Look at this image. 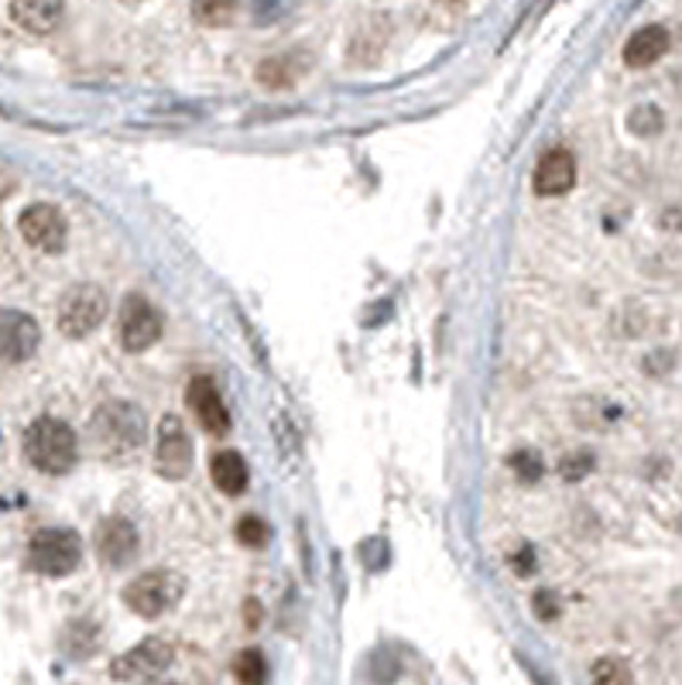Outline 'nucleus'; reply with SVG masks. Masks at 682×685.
Returning <instances> with one entry per match:
<instances>
[{"label":"nucleus","mask_w":682,"mask_h":685,"mask_svg":"<svg viewBox=\"0 0 682 685\" xmlns=\"http://www.w3.org/2000/svg\"><path fill=\"white\" fill-rule=\"evenodd\" d=\"M158 685H175V682H158Z\"/></svg>","instance_id":"obj_23"},{"label":"nucleus","mask_w":682,"mask_h":685,"mask_svg":"<svg viewBox=\"0 0 682 685\" xmlns=\"http://www.w3.org/2000/svg\"><path fill=\"white\" fill-rule=\"evenodd\" d=\"M24 456L38 473L59 476V473H69L76 466L79 439L62 419L42 415V419H34L24 432Z\"/></svg>","instance_id":"obj_1"},{"label":"nucleus","mask_w":682,"mask_h":685,"mask_svg":"<svg viewBox=\"0 0 682 685\" xmlns=\"http://www.w3.org/2000/svg\"><path fill=\"white\" fill-rule=\"evenodd\" d=\"M573 185H576V158H573V151L555 148L535 165L532 189L539 195H566Z\"/></svg>","instance_id":"obj_13"},{"label":"nucleus","mask_w":682,"mask_h":685,"mask_svg":"<svg viewBox=\"0 0 682 685\" xmlns=\"http://www.w3.org/2000/svg\"><path fill=\"white\" fill-rule=\"evenodd\" d=\"M185 593V583L179 573H169V570H151L144 576H138L134 583L124 586V603L128 611L144 617V621H154L169 614L175 603L182 600Z\"/></svg>","instance_id":"obj_4"},{"label":"nucleus","mask_w":682,"mask_h":685,"mask_svg":"<svg viewBox=\"0 0 682 685\" xmlns=\"http://www.w3.org/2000/svg\"><path fill=\"white\" fill-rule=\"evenodd\" d=\"M233 675H237V682L240 685H264L268 682V662H264V655L261 652H240L237 658H233Z\"/></svg>","instance_id":"obj_17"},{"label":"nucleus","mask_w":682,"mask_h":685,"mask_svg":"<svg viewBox=\"0 0 682 685\" xmlns=\"http://www.w3.org/2000/svg\"><path fill=\"white\" fill-rule=\"evenodd\" d=\"M511 466H514V473L521 476V480H539L542 476V460H539V453H518V456H511Z\"/></svg>","instance_id":"obj_20"},{"label":"nucleus","mask_w":682,"mask_h":685,"mask_svg":"<svg viewBox=\"0 0 682 685\" xmlns=\"http://www.w3.org/2000/svg\"><path fill=\"white\" fill-rule=\"evenodd\" d=\"M79 558H83V542H79V535L69 528H42L28 542L31 570L42 573V576H52V580L69 576L79 566Z\"/></svg>","instance_id":"obj_3"},{"label":"nucleus","mask_w":682,"mask_h":685,"mask_svg":"<svg viewBox=\"0 0 682 685\" xmlns=\"http://www.w3.org/2000/svg\"><path fill=\"white\" fill-rule=\"evenodd\" d=\"M158 470L169 480H182L192 470V439L179 415H166L158 422V442H154Z\"/></svg>","instance_id":"obj_10"},{"label":"nucleus","mask_w":682,"mask_h":685,"mask_svg":"<svg viewBox=\"0 0 682 685\" xmlns=\"http://www.w3.org/2000/svg\"><path fill=\"white\" fill-rule=\"evenodd\" d=\"M172 644L166 637H144L134 648H128L120 658H113L110 665V675L117 682H144V678H154L162 675L169 665H172Z\"/></svg>","instance_id":"obj_7"},{"label":"nucleus","mask_w":682,"mask_h":685,"mask_svg":"<svg viewBox=\"0 0 682 685\" xmlns=\"http://www.w3.org/2000/svg\"><path fill=\"white\" fill-rule=\"evenodd\" d=\"M97 552L107 566L120 570L138 555V528L124 517H107L97 528Z\"/></svg>","instance_id":"obj_12"},{"label":"nucleus","mask_w":682,"mask_h":685,"mask_svg":"<svg viewBox=\"0 0 682 685\" xmlns=\"http://www.w3.org/2000/svg\"><path fill=\"white\" fill-rule=\"evenodd\" d=\"M237 542L244 548H264L268 545V525L254 514H244L237 521Z\"/></svg>","instance_id":"obj_19"},{"label":"nucleus","mask_w":682,"mask_h":685,"mask_svg":"<svg viewBox=\"0 0 682 685\" xmlns=\"http://www.w3.org/2000/svg\"><path fill=\"white\" fill-rule=\"evenodd\" d=\"M42 343V330L28 312L0 309V364H24Z\"/></svg>","instance_id":"obj_9"},{"label":"nucleus","mask_w":682,"mask_h":685,"mask_svg":"<svg viewBox=\"0 0 682 685\" xmlns=\"http://www.w3.org/2000/svg\"><path fill=\"white\" fill-rule=\"evenodd\" d=\"M665 49H669V31L662 24H649V28H641L628 38L624 62L631 69H649L665 56Z\"/></svg>","instance_id":"obj_14"},{"label":"nucleus","mask_w":682,"mask_h":685,"mask_svg":"<svg viewBox=\"0 0 682 685\" xmlns=\"http://www.w3.org/2000/svg\"><path fill=\"white\" fill-rule=\"evenodd\" d=\"M210 473H213L217 491H223V494H230V497H240V494L248 491L251 470H248V460L240 456L237 450L213 453V460H210Z\"/></svg>","instance_id":"obj_15"},{"label":"nucleus","mask_w":682,"mask_h":685,"mask_svg":"<svg viewBox=\"0 0 682 685\" xmlns=\"http://www.w3.org/2000/svg\"><path fill=\"white\" fill-rule=\"evenodd\" d=\"M185 405L195 419V425L210 432V435H223L230 429V415H227V405L217 391V384L210 377H192L189 387H185Z\"/></svg>","instance_id":"obj_11"},{"label":"nucleus","mask_w":682,"mask_h":685,"mask_svg":"<svg viewBox=\"0 0 682 685\" xmlns=\"http://www.w3.org/2000/svg\"><path fill=\"white\" fill-rule=\"evenodd\" d=\"M18 230L24 236V244L42 251V254H59L66 248V236H69V223H66L62 210L52 203L28 206L18 220Z\"/></svg>","instance_id":"obj_8"},{"label":"nucleus","mask_w":682,"mask_h":685,"mask_svg":"<svg viewBox=\"0 0 682 685\" xmlns=\"http://www.w3.org/2000/svg\"><path fill=\"white\" fill-rule=\"evenodd\" d=\"M233 14V8L230 4H213V8H195V18L203 21V24H220V21H227Z\"/></svg>","instance_id":"obj_21"},{"label":"nucleus","mask_w":682,"mask_h":685,"mask_svg":"<svg viewBox=\"0 0 682 685\" xmlns=\"http://www.w3.org/2000/svg\"><path fill=\"white\" fill-rule=\"evenodd\" d=\"M117 333H120V343H124L128 353H141L148 346H154L162 340V312H158L148 299L141 295H128L124 305H120V319H117Z\"/></svg>","instance_id":"obj_6"},{"label":"nucleus","mask_w":682,"mask_h":685,"mask_svg":"<svg viewBox=\"0 0 682 685\" xmlns=\"http://www.w3.org/2000/svg\"><path fill=\"white\" fill-rule=\"evenodd\" d=\"M11 21L24 28L28 34H49L62 21V4H42V0H21L8 8Z\"/></svg>","instance_id":"obj_16"},{"label":"nucleus","mask_w":682,"mask_h":685,"mask_svg":"<svg viewBox=\"0 0 682 685\" xmlns=\"http://www.w3.org/2000/svg\"><path fill=\"white\" fill-rule=\"evenodd\" d=\"M93 435L103 450L128 453L144 435V415L134 405H128V401H110V405H103L93 419Z\"/></svg>","instance_id":"obj_5"},{"label":"nucleus","mask_w":682,"mask_h":685,"mask_svg":"<svg viewBox=\"0 0 682 685\" xmlns=\"http://www.w3.org/2000/svg\"><path fill=\"white\" fill-rule=\"evenodd\" d=\"M244 621H248L251 627H258V624H261V603H258V600H248V607H244Z\"/></svg>","instance_id":"obj_22"},{"label":"nucleus","mask_w":682,"mask_h":685,"mask_svg":"<svg viewBox=\"0 0 682 685\" xmlns=\"http://www.w3.org/2000/svg\"><path fill=\"white\" fill-rule=\"evenodd\" d=\"M110 312V299L100 285H93V281H83V285H72L62 302H59V312H56V322L62 336L69 340H83L90 336L100 322L107 319Z\"/></svg>","instance_id":"obj_2"},{"label":"nucleus","mask_w":682,"mask_h":685,"mask_svg":"<svg viewBox=\"0 0 682 685\" xmlns=\"http://www.w3.org/2000/svg\"><path fill=\"white\" fill-rule=\"evenodd\" d=\"M593 685H634L631 668L621 658H600L590 672Z\"/></svg>","instance_id":"obj_18"}]
</instances>
